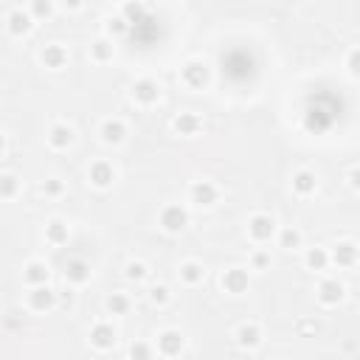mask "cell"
<instances>
[{
  "label": "cell",
  "mask_w": 360,
  "mask_h": 360,
  "mask_svg": "<svg viewBox=\"0 0 360 360\" xmlns=\"http://www.w3.org/2000/svg\"><path fill=\"white\" fill-rule=\"evenodd\" d=\"M188 222H191V214H188V208L183 202H166L158 211V225H160L163 233H172V236L183 233L188 228Z\"/></svg>",
  "instance_id": "cell-1"
},
{
  "label": "cell",
  "mask_w": 360,
  "mask_h": 360,
  "mask_svg": "<svg viewBox=\"0 0 360 360\" xmlns=\"http://www.w3.org/2000/svg\"><path fill=\"white\" fill-rule=\"evenodd\" d=\"M211 82V68L202 59H188L180 65V84L188 90H202Z\"/></svg>",
  "instance_id": "cell-2"
},
{
  "label": "cell",
  "mask_w": 360,
  "mask_h": 360,
  "mask_svg": "<svg viewBox=\"0 0 360 360\" xmlns=\"http://www.w3.org/2000/svg\"><path fill=\"white\" fill-rule=\"evenodd\" d=\"M248 231V239L256 242V245H267L270 239H276V231H278V222L273 214H253L245 225Z\"/></svg>",
  "instance_id": "cell-3"
},
{
  "label": "cell",
  "mask_w": 360,
  "mask_h": 360,
  "mask_svg": "<svg viewBox=\"0 0 360 360\" xmlns=\"http://www.w3.org/2000/svg\"><path fill=\"white\" fill-rule=\"evenodd\" d=\"M183 349H186V335L180 329L166 326V329L158 332V338H155V354H160V357H180Z\"/></svg>",
  "instance_id": "cell-4"
},
{
  "label": "cell",
  "mask_w": 360,
  "mask_h": 360,
  "mask_svg": "<svg viewBox=\"0 0 360 360\" xmlns=\"http://www.w3.org/2000/svg\"><path fill=\"white\" fill-rule=\"evenodd\" d=\"M188 202H191L194 208H202V211L214 208V205L219 202V188H217V183H211V180H194V183L188 186Z\"/></svg>",
  "instance_id": "cell-5"
},
{
  "label": "cell",
  "mask_w": 360,
  "mask_h": 360,
  "mask_svg": "<svg viewBox=\"0 0 360 360\" xmlns=\"http://www.w3.org/2000/svg\"><path fill=\"white\" fill-rule=\"evenodd\" d=\"M219 287H222L228 295H242V292H248V287H250V270H248V267H239V264L225 267L222 276H219Z\"/></svg>",
  "instance_id": "cell-6"
},
{
  "label": "cell",
  "mask_w": 360,
  "mask_h": 360,
  "mask_svg": "<svg viewBox=\"0 0 360 360\" xmlns=\"http://www.w3.org/2000/svg\"><path fill=\"white\" fill-rule=\"evenodd\" d=\"M25 301H28L31 312L45 315V312H51L59 304V295H56V290L51 284H37V287H28V298Z\"/></svg>",
  "instance_id": "cell-7"
},
{
  "label": "cell",
  "mask_w": 360,
  "mask_h": 360,
  "mask_svg": "<svg viewBox=\"0 0 360 360\" xmlns=\"http://www.w3.org/2000/svg\"><path fill=\"white\" fill-rule=\"evenodd\" d=\"M87 340L96 352H110L115 343H118V329L110 323V321H96L87 332Z\"/></svg>",
  "instance_id": "cell-8"
},
{
  "label": "cell",
  "mask_w": 360,
  "mask_h": 360,
  "mask_svg": "<svg viewBox=\"0 0 360 360\" xmlns=\"http://www.w3.org/2000/svg\"><path fill=\"white\" fill-rule=\"evenodd\" d=\"M129 96H132V101L141 104V107H155V104L160 101V84H158L155 79H149V76L135 79L132 87H129Z\"/></svg>",
  "instance_id": "cell-9"
},
{
  "label": "cell",
  "mask_w": 360,
  "mask_h": 360,
  "mask_svg": "<svg viewBox=\"0 0 360 360\" xmlns=\"http://www.w3.org/2000/svg\"><path fill=\"white\" fill-rule=\"evenodd\" d=\"M315 298H318L321 307H338L346 298V284L335 276H326V278H321V284L315 290Z\"/></svg>",
  "instance_id": "cell-10"
},
{
  "label": "cell",
  "mask_w": 360,
  "mask_h": 360,
  "mask_svg": "<svg viewBox=\"0 0 360 360\" xmlns=\"http://www.w3.org/2000/svg\"><path fill=\"white\" fill-rule=\"evenodd\" d=\"M357 256H360L357 242L340 239V242H335L332 250H329V264H335V267H340V270H352V267L357 264Z\"/></svg>",
  "instance_id": "cell-11"
},
{
  "label": "cell",
  "mask_w": 360,
  "mask_h": 360,
  "mask_svg": "<svg viewBox=\"0 0 360 360\" xmlns=\"http://www.w3.org/2000/svg\"><path fill=\"white\" fill-rule=\"evenodd\" d=\"M87 180H90L93 188L107 191V188H112V183H115V166H112L110 160L98 158V160L90 163V169H87Z\"/></svg>",
  "instance_id": "cell-12"
},
{
  "label": "cell",
  "mask_w": 360,
  "mask_h": 360,
  "mask_svg": "<svg viewBox=\"0 0 360 360\" xmlns=\"http://www.w3.org/2000/svg\"><path fill=\"white\" fill-rule=\"evenodd\" d=\"M34 17L28 14V8H11L8 14H6V31L14 37V39H22V37H28L31 31H34Z\"/></svg>",
  "instance_id": "cell-13"
},
{
  "label": "cell",
  "mask_w": 360,
  "mask_h": 360,
  "mask_svg": "<svg viewBox=\"0 0 360 360\" xmlns=\"http://www.w3.org/2000/svg\"><path fill=\"white\" fill-rule=\"evenodd\" d=\"M62 273H65V281H68L70 287H84V284L93 278V267H90V262H84V259H79V256L68 259Z\"/></svg>",
  "instance_id": "cell-14"
},
{
  "label": "cell",
  "mask_w": 360,
  "mask_h": 360,
  "mask_svg": "<svg viewBox=\"0 0 360 360\" xmlns=\"http://www.w3.org/2000/svg\"><path fill=\"white\" fill-rule=\"evenodd\" d=\"M262 326L259 323H250V321H245V323H239L236 329H233V343L239 346V349H245V352H253V349H259L262 346Z\"/></svg>",
  "instance_id": "cell-15"
},
{
  "label": "cell",
  "mask_w": 360,
  "mask_h": 360,
  "mask_svg": "<svg viewBox=\"0 0 360 360\" xmlns=\"http://www.w3.org/2000/svg\"><path fill=\"white\" fill-rule=\"evenodd\" d=\"M68 59H70V53H68V48L59 45V42H48V45H42V51H39V65H42L45 70H62V68L68 65Z\"/></svg>",
  "instance_id": "cell-16"
},
{
  "label": "cell",
  "mask_w": 360,
  "mask_h": 360,
  "mask_svg": "<svg viewBox=\"0 0 360 360\" xmlns=\"http://www.w3.org/2000/svg\"><path fill=\"white\" fill-rule=\"evenodd\" d=\"M172 129L180 138H197L200 129H202V118L197 112H191V110H183V112H177L172 118Z\"/></svg>",
  "instance_id": "cell-17"
},
{
  "label": "cell",
  "mask_w": 360,
  "mask_h": 360,
  "mask_svg": "<svg viewBox=\"0 0 360 360\" xmlns=\"http://www.w3.org/2000/svg\"><path fill=\"white\" fill-rule=\"evenodd\" d=\"M98 138L104 146H121L127 141V124L121 118H104L98 124Z\"/></svg>",
  "instance_id": "cell-18"
},
{
  "label": "cell",
  "mask_w": 360,
  "mask_h": 360,
  "mask_svg": "<svg viewBox=\"0 0 360 360\" xmlns=\"http://www.w3.org/2000/svg\"><path fill=\"white\" fill-rule=\"evenodd\" d=\"M45 141H48V146H51V149L65 152V149H70V146H73V141H76V129H73L70 124H65V121H56V124L48 129Z\"/></svg>",
  "instance_id": "cell-19"
},
{
  "label": "cell",
  "mask_w": 360,
  "mask_h": 360,
  "mask_svg": "<svg viewBox=\"0 0 360 360\" xmlns=\"http://www.w3.org/2000/svg\"><path fill=\"white\" fill-rule=\"evenodd\" d=\"M290 188L295 197H312L318 191V174L312 169H298L290 177Z\"/></svg>",
  "instance_id": "cell-20"
},
{
  "label": "cell",
  "mask_w": 360,
  "mask_h": 360,
  "mask_svg": "<svg viewBox=\"0 0 360 360\" xmlns=\"http://www.w3.org/2000/svg\"><path fill=\"white\" fill-rule=\"evenodd\" d=\"M42 239H45L51 248H62V245H68V239H70V225H68L65 219L53 217V219L45 222V228H42Z\"/></svg>",
  "instance_id": "cell-21"
},
{
  "label": "cell",
  "mask_w": 360,
  "mask_h": 360,
  "mask_svg": "<svg viewBox=\"0 0 360 360\" xmlns=\"http://www.w3.org/2000/svg\"><path fill=\"white\" fill-rule=\"evenodd\" d=\"M22 281H25L28 287L51 284V267H48L45 262H39V259H31V262H25V267H22Z\"/></svg>",
  "instance_id": "cell-22"
},
{
  "label": "cell",
  "mask_w": 360,
  "mask_h": 360,
  "mask_svg": "<svg viewBox=\"0 0 360 360\" xmlns=\"http://www.w3.org/2000/svg\"><path fill=\"white\" fill-rule=\"evenodd\" d=\"M177 278H180L186 287H197V284L205 278V267H202V262H197V259H186V262H180V267H177Z\"/></svg>",
  "instance_id": "cell-23"
},
{
  "label": "cell",
  "mask_w": 360,
  "mask_h": 360,
  "mask_svg": "<svg viewBox=\"0 0 360 360\" xmlns=\"http://www.w3.org/2000/svg\"><path fill=\"white\" fill-rule=\"evenodd\" d=\"M112 56H115V45L110 37H98L90 42V59L96 65H107V62H112Z\"/></svg>",
  "instance_id": "cell-24"
},
{
  "label": "cell",
  "mask_w": 360,
  "mask_h": 360,
  "mask_svg": "<svg viewBox=\"0 0 360 360\" xmlns=\"http://www.w3.org/2000/svg\"><path fill=\"white\" fill-rule=\"evenodd\" d=\"M132 309V298L127 295V292H110L107 298H104V312L107 315H112V318H121V315H127Z\"/></svg>",
  "instance_id": "cell-25"
},
{
  "label": "cell",
  "mask_w": 360,
  "mask_h": 360,
  "mask_svg": "<svg viewBox=\"0 0 360 360\" xmlns=\"http://www.w3.org/2000/svg\"><path fill=\"white\" fill-rule=\"evenodd\" d=\"M304 264H307V270L323 273V270L329 267V248H321V245L307 248V250H304Z\"/></svg>",
  "instance_id": "cell-26"
},
{
  "label": "cell",
  "mask_w": 360,
  "mask_h": 360,
  "mask_svg": "<svg viewBox=\"0 0 360 360\" xmlns=\"http://www.w3.org/2000/svg\"><path fill=\"white\" fill-rule=\"evenodd\" d=\"M276 239H278L281 250H301L304 248V236L298 228H281V231H276Z\"/></svg>",
  "instance_id": "cell-27"
},
{
  "label": "cell",
  "mask_w": 360,
  "mask_h": 360,
  "mask_svg": "<svg viewBox=\"0 0 360 360\" xmlns=\"http://www.w3.org/2000/svg\"><path fill=\"white\" fill-rule=\"evenodd\" d=\"M146 276H149V264H146V262H141V259H129V262L124 264V278H127V281L141 284V281H146Z\"/></svg>",
  "instance_id": "cell-28"
},
{
  "label": "cell",
  "mask_w": 360,
  "mask_h": 360,
  "mask_svg": "<svg viewBox=\"0 0 360 360\" xmlns=\"http://www.w3.org/2000/svg\"><path fill=\"white\" fill-rule=\"evenodd\" d=\"M132 25L121 17V14H112V17H107L104 20V34L110 37V39H118V37H127V31H129Z\"/></svg>",
  "instance_id": "cell-29"
},
{
  "label": "cell",
  "mask_w": 360,
  "mask_h": 360,
  "mask_svg": "<svg viewBox=\"0 0 360 360\" xmlns=\"http://www.w3.org/2000/svg\"><path fill=\"white\" fill-rule=\"evenodd\" d=\"M20 194V177L11 172H0V200H14Z\"/></svg>",
  "instance_id": "cell-30"
},
{
  "label": "cell",
  "mask_w": 360,
  "mask_h": 360,
  "mask_svg": "<svg viewBox=\"0 0 360 360\" xmlns=\"http://www.w3.org/2000/svg\"><path fill=\"white\" fill-rule=\"evenodd\" d=\"M118 14H121L129 25H135V22H141V20L146 17V8H143V3H141V0H127V3H124V8H121Z\"/></svg>",
  "instance_id": "cell-31"
},
{
  "label": "cell",
  "mask_w": 360,
  "mask_h": 360,
  "mask_svg": "<svg viewBox=\"0 0 360 360\" xmlns=\"http://www.w3.org/2000/svg\"><path fill=\"white\" fill-rule=\"evenodd\" d=\"M28 14L34 17V22H45L53 17V0H31Z\"/></svg>",
  "instance_id": "cell-32"
},
{
  "label": "cell",
  "mask_w": 360,
  "mask_h": 360,
  "mask_svg": "<svg viewBox=\"0 0 360 360\" xmlns=\"http://www.w3.org/2000/svg\"><path fill=\"white\" fill-rule=\"evenodd\" d=\"M146 298H149L152 307H166V304L172 301V292H169L166 284H152L149 292H146Z\"/></svg>",
  "instance_id": "cell-33"
},
{
  "label": "cell",
  "mask_w": 360,
  "mask_h": 360,
  "mask_svg": "<svg viewBox=\"0 0 360 360\" xmlns=\"http://www.w3.org/2000/svg\"><path fill=\"white\" fill-rule=\"evenodd\" d=\"M250 270H256V273L270 270V253L262 250V248H256V250L250 253Z\"/></svg>",
  "instance_id": "cell-34"
},
{
  "label": "cell",
  "mask_w": 360,
  "mask_h": 360,
  "mask_svg": "<svg viewBox=\"0 0 360 360\" xmlns=\"http://www.w3.org/2000/svg\"><path fill=\"white\" fill-rule=\"evenodd\" d=\"M39 191H42L45 197H62V194H65V183H62L59 177H48V180H42Z\"/></svg>",
  "instance_id": "cell-35"
},
{
  "label": "cell",
  "mask_w": 360,
  "mask_h": 360,
  "mask_svg": "<svg viewBox=\"0 0 360 360\" xmlns=\"http://www.w3.org/2000/svg\"><path fill=\"white\" fill-rule=\"evenodd\" d=\"M129 357L132 360H146V357H155V346H149V343H132L129 346Z\"/></svg>",
  "instance_id": "cell-36"
},
{
  "label": "cell",
  "mask_w": 360,
  "mask_h": 360,
  "mask_svg": "<svg viewBox=\"0 0 360 360\" xmlns=\"http://www.w3.org/2000/svg\"><path fill=\"white\" fill-rule=\"evenodd\" d=\"M346 70H349L352 79H357V73H360V48L357 45L346 53Z\"/></svg>",
  "instance_id": "cell-37"
},
{
  "label": "cell",
  "mask_w": 360,
  "mask_h": 360,
  "mask_svg": "<svg viewBox=\"0 0 360 360\" xmlns=\"http://www.w3.org/2000/svg\"><path fill=\"white\" fill-rule=\"evenodd\" d=\"M346 180H349V188H352V191H360V169H357V166H354V169H349Z\"/></svg>",
  "instance_id": "cell-38"
},
{
  "label": "cell",
  "mask_w": 360,
  "mask_h": 360,
  "mask_svg": "<svg viewBox=\"0 0 360 360\" xmlns=\"http://www.w3.org/2000/svg\"><path fill=\"white\" fill-rule=\"evenodd\" d=\"M59 3H62L68 11H79V8L84 6V0H59Z\"/></svg>",
  "instance_id": "cell-39"
},
{
  "label": "cell",
  "mask_w": 360,
  "mask_h": 360,
  "mask_svg": "<svg viewBox=\"0 0 360 360\" xmlns=\"http://www.w3.org/2000/svg\"><path fill=\"white\" fill-rule=\"evenodd\" d=\"M62 304H65V307H70V304H73V292H70V290L65 292V298H62Z\"/></svg>",
  "instance_id": "cell-40"
},
{
  "label": "cell",
  "mask_w": 360,
  "mask_h": 360,
  "mask_svg": "<svg viewBox=\"0 0 360 360\" xmlns=\"http://www.w3.org/2000/svg\"><path fill=\"white\" fill-rule=\"evenodd\" d=\"M3 152H6V132L0 129V155H3Z\"/></svg>",
  "instance_id": "cell-41"
}]
</instances>
